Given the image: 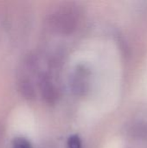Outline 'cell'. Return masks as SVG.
<instances>
[{"label":"cell","instance_id":"obj_1","mask_svg":"<svg viewBox=\"0 0 147 148\" xmlns=\"http://www.w3.org/2000/svg\"><path fill=\"white\" fill-rule=\"evenodd\" d=\"M77 13L72 7L67 6L56 10L50 19L53 28L63 34L71 33L77 25Z\"/></svg>","mask_w":147,"mask_h":148},{"label":"cell","instance_id":"obj_3","mask_svg":"<svg viewBox=\"0 0 147 148\" xmlns=\"http://www.w3.org/2000/svg\"><path fill=\"white\" fill-rule=\"evenodd\" d=\"M68 148H81V142L80 138L76 135L69 137L68 140Z\"/></svg>","mask_w":147,"mask_h":148},{"label":"cell","instance_id":"obj_2","mask_svg":"<svg viewBox=\"0 0 147 148\" xmlns=\"http://www.w3.org/2000/svg\"><path fill=\"white\" fill-rule=\"evenodd\" d=\"M11 148H32V146L24 137H16L12 140Z\"/></svg>","mask_w":147,"mask_h":148}]
</instances>
